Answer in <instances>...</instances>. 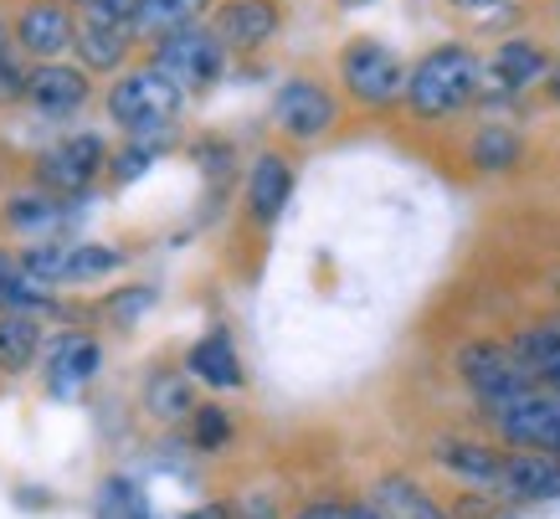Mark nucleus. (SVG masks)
Returning a JSON list of instances; mask_svg holds the SVG:
<instances>
[{
	"instance_id": "obj_17",
	"label": "nucleus",
	"mask_w": 560,
	"mask_h": 519,
	"mask_svg": "<svg viewBox=\"0 0 560 519\" xmlns=\"http://www.w3.org/2000/svg\"><path fill=\"white\" fill-rule=\"evenodd\" d=\"M186 370L196 376L201 385H211V391H242V360H237V345H232V330H206L196 345L186 350Z\"/></svg>"
},
{
	"instance_id": "obj_34",
	"label": "nucleus",
	"mask_w": 560,
	"mask_h": 519,
	"mask_svg": "<svg viewBox=\"0 0 560 519\" xmlns=\"http://www.w3.org/2000/svg\"><path fill=\"white\" fill-rule=\"evenodd\" d=\"M458 519H504V515H499V509H489V504L468 499V504H458Z\"/></svg>"
},
{
	"instance_id": "obj_31",
	"label": "nucleus",
	"mask_w": 560,
	"mask_h": 519,
	"mask_svg": "<svg viewBox=\"0 0 560 519\" xmlns=\"http://www.w3.org/2000/svg\"><path fill=\"white\" fill-rule=\"evenodd\" d=\"M98 519H135V488H129V478H108L103 484Z\"/></svg>"
},
{
	"instance_id": "obj_15",
	"label": "nucleus",
	"mask_w": 560,
	"mask_h": 519,
	"mask_svg": "<svg viewBox=\"0 0 560 519\" xmlns=\"http://www.w3.org/2000/svg\"><path fill=\"white\" fill-rule=\"evenodd\" d=\"M72 42H78V26H72L62 0H32V5L16 16V47L42 57V62L62 57Z\"/></svg>"
},
{
	"instance_id": "obj_29",
	"label": "nucleus",
	"mask_w": 560,
	"mask_h": 519,
	"mask_svg": "<svg viewBox=\"0 0 560 519\" xmlns=\"http://www.w3.org/2000/svg\"><path fill=\"white\" fill-rule=\"evenodd\" d=\"M226 442H232V417H226L221 406H201V412H196V448L217 452V448H226Z\"/></svg>"
},
{
	"instance_id": "obj_40",
	"label": "nucleus",
	"mask_w": 560,
	"mask_h": 519,
	"mask_svg": "<svg viewBox=\"0 0 560 519\" xmlns=\"http://www.w3.org/2000/svg\"><path fill=\"white\" fill-rule=\"evenodd\" d=\"M0 57H11V36H5V21H0Z\"/></svg>"
},
{
	"instance_id": "obj_16",
	"label": "nucleus",
	"mask_w": 560,
	"mask_h": 519,
	"mask_svg": "<svg viewBox=\"0 0 560 519\" xmlns=\"http://www.w3.org/2000/svg\"><path fill=\"white\" fill-rule=\"evenodd\" d=\"M550 51L540 42H529V36H510V42H499L493 57L483 62L489 72V88H504V93H525V88L545 83V72H550Z\"/></svg>"
},
{
	"instance_id": "obj_23",
	"label": "nucleus",
	"mask_w": 560,
	"mask_h": 519,
	"mask_svg": "<svg viewBox=\"0 0 560 519\" xmlns=\"http://www.w3.org/2000/svg\"><path fill=\"white\" fill-rule=\"evenodd\" d=\"M206 5L211 0H144V11L135 21V36L160 42V36H171V32H186V26H196L206 16Z\"/></svg>"
},
{
	"instance_id": "obj_21",
	"label": "nucleus",
	"mask_w": 560,
	"mask_h": 519,
	"mask_svg": "<svg viewBox=\"0 0 560 519\" xmlns=\"http://www.w3.org/2000/svg\"><path fill=\"white\" fill-rule=\"evenodd\" d=\"M78 57H83L88 72H114L124 68V57H129V32L124 26H103V21L88 16L83 26H78Z\"/></svg>"
},
{
	"instance_id": "obj_6",
	"label": "nucleus",
	"mask_w": 560,
	"mask_h": 519,
	"mask_svg": "<svg viewBox=\"0 0 560 519\" xmlns=\"http://www.w3.org/2000/svg\"><path fill=\"white\" fill-rule=\"evenodd\" d=\"M150 68H160L186 93H211L226 72V42L211 26H186V32H171L154 42Z\"/></svg>"
},
{
	"instance_id": "obj_30",
	"label": "nucleus",
	"mask_w": 560,
	"mask_h": 519,
	"mask_svg": "<svg viewBox=\"0 0 560 519\" xmlns=\"http://www.w3.org/2000/svg\"><path fill=\"white\" fill-rule=\"evenodd\" d=\"M139 11H144V0H88V16L103 26H124V32H135Z\"/></svg>"
},
{
	"instance_id": "obj_26",
	"label": "nucleus",
	"mask_w": 560,
	"mask_h": 519,
	"mask_svg": "<svg viewBox=\"0 0 560 519\" xmlns=\"http://www.w3.org/2000/svg\"><path fill=\"white\" fill-rule=\"evenodd\" d=\"M171 135H150V139H135L129 135V145H124L119 154H108V175H114V185H135L144 170L160 160V145H165Z\"/></svg>"
},
{
	"instance_id": "obj_42",
	"label": "nucleus",
	"mask_w": 560,
	"mask_h": 519,
	"mask_svg": "<svg viewBox=\"0 0 560 519\" xmlns=\"http://www.w3.org/2000/svg\"><path fill=\"white\" fill-rule=\"evenodd\" d=\"M556 324H560V314H556Z\"/></svg>"
},
{
	"instance_id": "obj_4",
	"label": "nucleus",
	"mask_w": 560,
	"mask_h": 519,
	"mask_svg": "<svg viewBox=\"0 0 560 519\" xmlns=\"http://www.w3.org/2000/svg\"><path fill=\"white\" fill-rule=\"evenodd\" d=\"M453 366H458L463 385L483 402V412L510 406V402H520V396H529V391H540V385L529 381L525 360L514 355V345H499V339H468V345L453 355Z\"/></svg>"
},
{
	"instance_id": "obj_3",
	"label": "nucleus",
	"mask_w": 560,
	"mask_h": 519,
	"mask_svg": "<svg viewBox=\"0 0 560 519\" xmlns=\"http://www.w3.org/2000/svg\"><path fill=\"white\" fill-rule=\"evenodd\" d=\"M186 99H190L186 88L171 83L160 68H135L108 88V118H114L119 129H129L135 139L171 135L180 108H186Z\"/></svg>"
},
{
	"instance_id": "obj_5",
	"label": "nucleus",
	"mask_w": 560,
	"mask_h": 519,
	"mask_svg": "<svg viewBox=\"0 0 560 519\" xmlns=\"http://www.w3.org/2000/svg\"><path fill=\"white\" fill-rule=\"evenodd\" d=\"M268 118H272V129L283 139H293V145H319V139H329L340 129L345 108L335 99V88L319 83V78H289V83L272 93Z\"/></svg>"
},
{
	"instance_id": "obj_1",
	"label": "nucleus",
	"mask_w": 560,
	"mask_h": 519,
	"mask_svg": "<svg viewBox=\"0 0 560 519\" xmlns=\"http://www.w3.org/2000/svg\"><path fill=\"white\" fill-rule=\"evenodd\" d=\"M489 83L483 72V57H478L468 42H438L427 47L407 72V108L417 124H447L453 114H463L468 103L478 99V88Z\"/></svg>"
},
{
	"instance_id": "obj_22",
	"label": "nucleus",
	"mask_w": 560,
	"mask_h": 519,
	"mask_svg": "<svg viewBox=\"0 0 560 519\" xmlns=\"http://www.w3.org/2000/svg\"><path fill=\"white\" fill-rule=\"evenodd\" d=\"M5 221L26 237H57L78 221V206H62V196H21V201L5 211Z\"/></svg>"
},
{
	"instance_id": "obj_12",
	"label": "nucleus",
	"mask_w": 560,
	"mask_h": 519,
	"mask_svg": "<svg viewBox=\"0 0 560 519\" xmlns=\"http://www.w3.org/2000/svg\"><path fill=\"white\" fill-rule=\"evenodd\" d=\"M103 366V350L93 335H57L47 345V391L57 402H72Z\"/></svg>"
},
{
	"instance_id": "obj_10",
	"label": "nucleus",
	"mask_w": 560,
	"mask_h": 519,
	"mask_svg": "<svg viewBox=\"0 0 560 519\" xmlns=\"http://www.w3.org/2000/svg\"><path fill=\"white\" fill-rule=\"evenodd\" d=\"M499 499L556 504L560 499V458L556 452L510 448V458H504V478H499Z\"/></svg>"
},
{
	"instance_id": "obj_20",
	"label": "nucleus",
	"mask_w": 560,
	"mask_h": 519,
	"mask_svg": "<svg viewBox=\"0 0 560 519\" xmlns=\"http://www.w3.org/2000/svg\"><path fill=\"white\" fill-rule=\"evenodd\" d=\"M371 504L386 519H447V515H442V504L432 499L427 488L411 484V478H401V473L381 478V484H375V494H371Z\"/></svg>"
},
{
	"instance_id": "obj_32",
	"label": "nucleus",
	"mask_w": 560,
	"mask_h": 519,
	"mask_svg": "<svg viewBox=\"0 0 560 519\" xmlns=\"http://www.w3.org/2000/svg\"><path fill=\"white\" fill-rule=\"evenodd\" d=\"M16 99H26V72L11 57H0V103H16Z\"/></svg>"
},
{
	"instance_id": "obj_28",
	"label": "nucleus",
	"mask_w": 560,
	"mask_h": 519,
	"mask_svg": "<svg viewBox=\"0 0 560 519\" xmlns=\"http://www.w3.org/2000/svg\"><path fill=\"white\" fill-rule=\"evenodd\" d=\"M154 309V288H124L114 299L103 303V314L114 319V324H139V319Z\"/></svg>"
},
{
	"instance_id": "obj_7",
	"label": "nucleus",
	"mask_w": 560,
	"mask_h": 519,
	"mask_svg": "<svg viewBox=\"0 0 560 519\" xmlns=\"http://www.w3.org/2000/svg\"><path fill=\"white\" fill-rule=\"evenodd\" d=\"M489 422L499 442L529 452H556L560 458V396H550V391H529V396H520L510 406H493Z\"/></svg>"
},
{
	"instance_id": "obj_41",
	"label": "nucleus",
	"mask_w": 560,
	"mask_h": 519,
	"mask_svg": "<svg viewBox=\"0 0 560 519\" xmlns=\"http://www.w3.org/2000/svg\"><path fill=\"white\" fill-rule=\"evenodd\" d=\"M556 32H560V0H556Z\"/></svg>"
},
{
	"instance_id": "obj_2",
	"label": "nucleus",
	"mask_w": 560,
	"mask_h": 519,
	"mask_svg": "<svg viewBox=\"0 0 560 519\" xmlns=\"http://www.w3.org/2000/svg\"><path fill=\"white\" fill-rule=\"evenodd\" d=\"M335 72H340L345 99L365 108V114H386L407 99V62L396 57V47H386L381 36H350L335 57Z\"/></svg>"
},
{
	"instance_id": "obj_35",
	"label": "nucleus",
	"mask_w": 560,
	"mask_h": 519,
	"mask_svg": "<svg viewBox=\"0 0 560 519\" xmlns=\"http://www.w3.org/2000/svg\"><path fill=\"white\" fill-rule=\"evenodd\" d=\"M447 5H453V11H499V5H510V0H447Z\"/></svg>"
},
{
	"instance_id": "obj_38",
	"label": "nucleus",
	"mask_w": 560,
	"mask_h": 519,
	"mask_svg": "<svg viewBox=\"0 0 560 519\" xmlns=\"http://www.w3.org/2000/svg\"><path fill=\"white\" fill-rule=\"evenodd\" d=\"M350 519H386L375 504H350Z\"/></svg>"
},
{
	"instance_id": "obj_11",
	"label": "nucleus",
	"mask_w": 560,
	"mask_h": 519,
	"mask_svg": "<svg viewBox=\"0 0 560 519\" xmlns=\"http://www.w3.org/2000/svg\"><path fill=\"white\" fill-rule=\"evenodd\" d=\"M432 458L453 473L458 484L478 488V494H499V478H504V448H489V442H468V437H438L432 442Z\"/></svg>"
},
{
	"instance_id": "obj_25",
	"label": "nucleus",
	"mask_w": 560,
	"mask_h": 519,
	"mask_svg": "<svg viewBox=\"0 0 560 519\" xmlns=\"http://www.w3.org/2000/svg\"><path fill=\"white\" fill-rule=\"evenodd\" d=\"M36 345H42L36 319L21 314V309H0V366H5V370H26L36 360Z\"/></svg>"
},
{
	"instance_id": "obj_9",
	"label": "nucleus",
	"mask_w": 560,
	"mask_h": 519,
	"mask_svg": "<svg viewBox=\"0 0 560 519\" xmlns=\"http://www.w3.org/2000/svg\"><path fill=\"white\" fill-rule=\"evenodd\" d=\"M211 32L226 42V51H262L283 32V5L278 0H221L211 11Z\"/></svg>"
},
{
	"instance_id": "obj_18",
	"label": "nucleus",
	"mask_w": 560,
	"mask_h": 519,
	"mask_svg": "<svg viewBox=\"0 0 560 519\" xmlns=\"http://www.w3.org/2000/svg\"><path fill=\"white\" fill-rule=\"evenodd\" d=\"M525 160V135L504 124V118H489V124H478L474 139H468V165L478 175H504Z\"/></svg>"
},
{
	"instance_id": "obj_37",
	"label": "nucleus",
	"mask_w": 560,
	"mask_h": 519,
	"mask_svg": "<svg viewBox=\"0 0 560 519\" xmlns=\"http://www.w3.org/2000/svg\"><path fill=\"white\" fill-rule=\"evenodd\" d=\"M180 519H232L221 504H206V509H190V515H180Z\"/></svg>"
},
{
	"instance_id": "obj_33",
	"label": "nucleus",
	"mask_w": 560,
	"mask_h": 519,
	"mask_svg": "<svg viewBox=\"0 0 560 519\" xmlns=\"http://www.w3.org/2000/svg\"><path fill=\"white\" fill-rule=\"evenodd\" d=\"M293 519H350V504H308V509H299Z\"/></svg>"
},
{
	"instance_id": "obj_14",
	"label": "nucleus",
	"mask_w": 560,
	"mask_h": 519,
	"mask_svg": "<svg viewBox=\"0 0 560 519\" xmlns=\"http://www.w3.org/2000/svg\"><path fill=\"white\" fill-rule=\"evenodd\" d=\"M93 93L83 68H68V62H42V68L26 72V99L42 118H68L78 114Z\"/></svg>"
},
{
	"instance_id": "obj_36",
	"label": "nucleus",
	"mask_w": 560,
	"mask_h": 519,
	"mask_svg": "<svg viewBox=\"0 0 560 519\" xmlns=\"http://www.w3.org/2000/svg\"><path fill=\"white\" fill-rule=\"evenodd\" d=\"M545 99H550V108H560V62H550V72H545Z\"/></svg>"
},
{
	"instance_id": "obj_13",
	"label": "nucleus",
	"mask_w": 560,
	"mask_h": 519,
	"mask_svg": "<svg viewBox=\"0 0 560 519\" xmlns=\"http://www.w3.org/2000/svg\"><path fill=\"white\" fill-rule=\"evenodd\" d=\"M289 196H293V165L278 150H262L253 160V170H247V185H242L247 217L257 227H272V221L289 211Z\"/></svg>"
},
{
	"instance_id": "obj_24",
	"label": "nucleus",
	"mask_w": 560,
	"mask_h": 519,
	"mask_svg": "<svg viewBox=\"0 0 560 519\" xmlns=\"http://www.w3.org/2000/svg\"><path fill=\"white\" fill-rule=\"evenodd\" d=\"M144 406H150V417H160V422H186V417H196V391H190L186 376L154 370L150 385H144Z\"/></svg>"
},
{
	"instance_id": "obj_8",
	"label": "nucleus",
	"mask_w": 560,
	"mask_h": 519,
	"mask_svg": "<svg viewBox=\"0 0 560 519\" xmlns=\"http://www.w3.org/2000/svg\"><path fill=\"white\" fill-rule=\"evenodd\" d=\"M103 165H108V145H103L98 135H72V139H62V145L42 150L36 175H42V185L57 191V196H78V191L93 185V175H98Z\"/></svg>"
},
{
	"instance_id": "obj_39",
	"label": "nucleus",
	"mask_w": 560,
	"mask_h": 519,
	"mask_svg": "<svg viewBox=\"0 0 560 519\" xmlns=\"http://www.w3.org/2000/svg\"><path fill=\"white\" fill-rule=\"evenodd\" d=\"M371 5H381V0H340V11H371Z\"/></svg>"
},
{
	"instance_id": "obj_27",
	"label": "nucleus",
	"mask_w": 560,
	"mask_h": 519,
	"mask_svg": "<svg viewBox=\"0 0 560 519\" xmlns=\"http://www.w3.org/2000/svg\"><path fill=\"white\" fill-rule=\"evenodd\" d=\"M124 257L114 247H68V268H62V284H88V278H103L114 273Z\"/></svg>"
},
{
	"instance_id": "obj_19",
	"label": "nucleus",
	"mask_w": 560,
	"mask_h": 519,
	"mask_svg": "<svg viewBox=\"0 0 560 519\" xmlns=\"http://www.w3.org/2000/svg\"><path fill=\"white\" fill-rule=\"evenodd\" d=\"M510 345H514V355L525 360L529 381L540 385V391H550V396H560V324H535V330H520Z\"/></svg>"
}]
</instances>
